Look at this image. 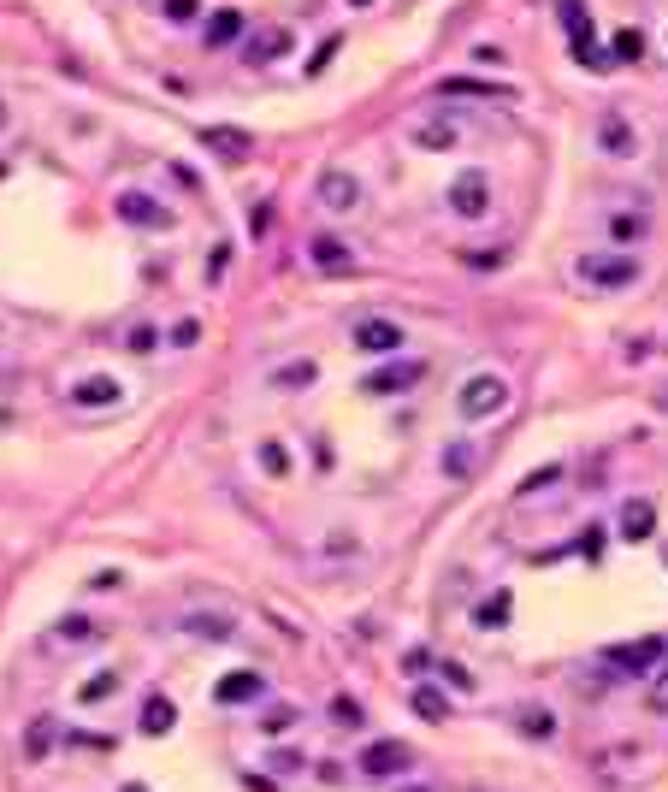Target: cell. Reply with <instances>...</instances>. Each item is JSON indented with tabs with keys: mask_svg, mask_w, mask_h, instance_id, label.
I'll return each instance as SVG.
<instances>
[{
	"mask_svg": "<svg viewBox=\"0 0 668 792\" xmlns=\"http://www.w3.org/2000/svg\"><path fill=\"white\" fill-rule=\"evenodd\" d=\"M509 408V379L503 373H468L456 391V414L462 420H497Z\"/></svg>",
	"mask_w": 668,
	"mask_h": 792,
	"instance_id": "6da1fadb",
	"label": "cell"
},
{
	"mask_svg": "<svg viewBox=\"0 0 668 792\" xmlns=\"http://www.w3.org/2000/svg\"><path fill=\"white\" fill-rule=\"evenodd\" d=\"M426 379V361H414V355H391L385 367H373L367 379H361V396H402L414 391Z\"/></svg>",
	"mask_w": 668,
	"mask_h": 792,
	"instance_id": "7a4b0ae2",
	"label": "cell"
},
{
	"mask_svg": "<svg viewBox=\"0 0 668 792\" xmlns=\"http://www.w3.org/2000/svg\"><path fill=\"white\" fill-rule=\"evenodd\" d=\"M580 278L592 290H627L639 284V255H580Z\"/></svg>",
	"mask_w": 668,
	"mask_h": 792,
	"instance_id": "3957f363",
	"label": "cell"
},
{
	"mask_svg": "<svg viewBox=\"0 0 668 792\" xmlns=\"http://www.w3.org/2000/svg\"><path fill=\"white\" fill-rule=\"evenodd\" d=\"M562 24H568V42H574V60L586 71H609L598 54V36H592V12H586V0H568L562 6Z\"/></svg>",
	"mask_w": 668,
	"mask_h": 792,
	"instance_id": "277c9868",
	"label": "cell"
},
{
	"mask_svg": "<svg viewBox=\"0 0 668 792\" xmlns=\"http://www.w3.org/2000/svg\"><path fill=\"white\" fill-rule=\"evenodd\" d=\"M402 769H414V745L408 739H373L367 751H361V775H402Z\"/></svg>",
	"mask_w": 668,
	"mask_h": 792,
	"instance_id": "5b68a950",
	"label": "cell"
},
{
	"mask_svg": "<svg viewBox=\"0 0 668 792\" xmlns=\"http://www.w3.org/2000/svg\"><path fill=\"white\" fill-rule=\"evenodd\" d=\"M314 190H320V207H332V213H355L361 207V178L343 172V166H326Z\"/></svg>",
	"mask_w": 668,
	"mask_h": 792,
	"instance_id": "8992f818",
	"label": "cell"
},
{
	"mask_svg": "<svg viewBox=\"0 0 668 792\" xmlns=\"http://www.w3.org/2000/svg\"><path fill=\"white\" fill-rule=\"evenodd\" d=\"M603 657H609V668H621V674H645L657 657H668V639L651 633V639H639V645H609Z\"/></svg>",
	"mask_w": 668,
	"mask_h": 792,
	"instance_id": "52a82bcc",
	"label": "cell"
},
{
	"mask_svg": "<svg viewBox=\"0 0 668 792\" xmlns=\"http://www.w3.org/2000/svg\"><path fill=\"white\" fill-rule=\"evenodd\" d=\"M119 219H125V225H154V231H172V225H178L172 207H160V201L142 196V190H125V196H119Z\"/></svg>",
	"mask_w": 668,
	"mask_h": 792,
	"instance_id": "ba28073f",
	"label": "cell"
},
{
	"mask_svg": "<svg viewBox=\"0 0 668 792\" xmlns=\"http://www.w3.org/2000/svg\"><path fill=\"white\" fill-rule=\"evenodd\" d=\"M355 349H361V355H385V361H391V355L402 349V326H397V320H385V314H373V320H361V326H355Z\"/></svg>",
	"mask_w": 668,
	"mask_h": 792,
	"instance_id": "9c48e42d",
	"label": "cell"
},
{
	"mask_svg": "<svg viewBox=\"0 0 668 792\" xmlns=\"http://www.w3.org/2000/svg\"><path fill=\"white\" fill-rule=\"evenodd\" d=\"M290 42H296L290 24H261V30L243 42V66H272L278 54H290Z\"/></svg>",
	"mask_w": 668,
	"mask_h": 792,
	"instance_id": "30bf717a",
	"label": "cell"
},
{
	"mask_svg": "<svg viewBox=\"0 0 668 792\" xmlns=\"http://www.w3.org/2000/svg\"><path fill=\"white\" fill-rule=\"evenodd\" d=\"M450 213H462V219H485V213H491V184H485L479 172H462V178L450 184Z\"/></svg>",
	"mask_w": 668,
	"mask_h": 792,
	"instance_id": "8fae6325",
	"label": "cell"
},
{
	"mask_svg": "<svg viewBox=\"0 0 668 792\" xmlns=\"http://www.w3.org/2000/svg\"><path fill=\"white\" fill-rule=\"evenodd\" d=\"M213 698H219V704H261V698H267V680H261L255 668H231V674L213 686Z\"/></svg>",
	"mask_w": 668,
	"mask_h": 792,
	"instance_id": "7c38bea8",
	"label": "cell"
},
{
	"mask_svg": "<svg viewBox=\"0 0 668 792\" xmlns=\"http://www.w3.org/2000/svg\"><path fill=\"white\" fill-rule=\"evenodd\" d=\"M598 148L609 160H633V154H639V136H633V125H627L621 113H603L598 119Z\"/></svg>",
	"mask_w": 668,
	"mask_h": 792,
	"instance_id": "4fadbf2b",
	"label": "cell"
},
{
	"mask_svg": "<svg viewBox=\"0 0 668 792\" xmlns=\"http://www.w3.org/2000/svg\"><path fill=\"white\" fill-rule=\"evenodd\" d=\"M657 532V503L651 497H627L621 503V544H645Z\"/></svg>",
	"mask_w": 668,
	"mask_h": 792,
	"instance_id": "5bb4252c",
	"label": "cell"
},
{
	"mask_svg": "<svg viewBox=\"0 0 668 792\" xmlns=\"http://www.w3.org/2000/svg\"><path fill=\"white\" fill-rule=\"evenodd\" d=\"M456 142H462V125H456L450 113H438V119L414 125V148H426V154H450Z\"/></svg>",
	"mask_w": 668,
	"mask_h": 792,
	"instance_id": "9a60e30c",
	"label": "cell"
},
{
	"mask_svg": "<svg viewBox=\"0 0 668 792\" xmlns=\"http://www.w3.org/2000/svg\"><path fill=\"white\" fill-rule=\"evenodd\" d=\"M201 148H213L219 160H243V154L255 148V136H249V131H231V125H201Z\"/></svg>",
	"mask_w": 668,
	"mask_h": 792,
	"instance_id": "2e32d148",
	"label": "cell"
},
{
	"mask_svg": "<svg viewBox=\"0 0 668 792\" xmlns=\"http://www.w3.org/2000/svg\"><path fill=\"white\" fill-rule=\"evenodd\" d=\"M438 95H468V101H515L509 83H485V77H444Z\"/></svg>",
	"mask_w": 668,
	"mask_h": 792,
	"instance_id": "e0dca14e",
	"label": "cell"
},
{
	"mask_svg": "<svg viewBox=\"0 0 668 792\" xmlns=\"http://www.w3.org/2000/svg\"><path fill=\"white\" fill-rule=\"evenodd\" d=\"M125 396V385L119 379H107V373H95V379H77V391H71V402L77 408H113Z\"/></svg>",
	"mask_w": 668,
	"mask_h": 792,
	"instance_id": "ac0fdd59",
	"label": "cell"
},
{
	"mask_svg": "<svg viewBox=\"0 0 668 792\" xmlns=\"http://www.w3.org/2000/svg\"><path fill=\"white\" fill-rule=\"evenodd\" d=\"M172 722H178V704H172L166 692H148V698H142V733L160 739V733H172Z\"/></svg>",
	"mask_w": 668,
	"mask_h": 792,
	"instance_id": "d6986e66",
	"label": "cell"
},
{
	"mask_svg": "<svg viewBox=\"0 0 668 792\" xmlns=\"http://www.w3.org/2000/svg\"><path fill=\"white\" fill-rule=\"evenodd\" d=\"M509 609H515V597H509V592H491L479 609H473V627H479V633H497V627L509 621Z\"/></svg>",
	"mask_w": 668,
	"mask_h": 792,
	"instance_id": "ffe728a7",
	"label": "cell"
},
{
	"mask_svg": "<svg viewBox=\"0 0 668 792\" xmlns=\"http://www.w3.org/2000/svg\"><path fill=\"white\" fill-rule=\"evenodd\" d=\"M184 633H190V639H207V645H225L237 627H231V615H190Z\"/></svg>",
	"mask_w": 668,
	"mask_h": 792,
	"instance_id": "44dd1931",
	"label": "cell"
},
{
	"mask_svg": "<svg viewBox=\"0 0 668 792\" xmlns=\"http://www.w3.org/2000/svg\"><path fill=\"white\" fill-rule=\"evenodd\" d=\"M408 704H414V716H420V722H450V698H444L438 686H414V698H408Z\"/></svg>",
	"mask_w": 668,
	"mask_h": 792,
	"instance_id": "7402d4cb",
	"label": "cell"
},
{
	"mask_svg": "<svg viewBox=\"0 0 668 792\" xmlns=\"http://www.w3.org/2000/svg\"><path fill=\"white\" fill-rule=\"evenodd\" d=\"M255 462H261L267 479H290V450H284L278 438H261V444H255Z\"/></svg>",
	"mask_w": 668,
	"mask_h": 792,
	"instance_id": "603a6c76",
	"label": "cell"
},
{
	"mask_svg": "<svg viewBox=\"0 0 668 792\" xmlns=\"http://www.w3.org/2000/svg\"><path fill=\"white\" fill-rule=\"evenodd\" d=\"M314 373H320L314 361H290V367H272V385H278V391H308Z\"/></svg>",
	"mask_w": 668,
	"mask_h": 792,
	"instance_id": "cb8c5ba5",
	"label": "cell"
},
{
	"mask_svg": "<svg viewBox=\"0 0 668 792\" xmlns=\"http://www.w3.org/2000/svg\"><path fill=\"white\" fill-rule=\"evenodd\" d=\"M515 727H521L527 739H538V745H544V739H556V716H550L544 704H533V710H521V716H515Z\"/></svg>",
	"mask_w": 668,
	"mask_h": 792,
	"instance_id": "d4e9b609",
	"label": "cell"
},
{
	"mask_svg": "<svg viewBox=\"0 0 668 792\" xmlns=\"http://www.w3.org/2000/svg\"><path fill=\"white\" fill-rule=\"evenodd\" d=\"M308 255H314V266H320V272H349V249H343V243H332V237H314V249H308Z\"/></svg>",
	"mask_w": 668,
	"mask_h": 792,
	"instance_id": "484cf974",
	"label": "cell"
},
{
	"mask_svg": "<svg viewBox=\"0 0 668 792\" xmlns=\"http://www.w3.org/2000/svg\"><path fill=\"white\" fill-rule=\"evenodd\" d=\"M237 30H243V12H237V6H225V12H213V18H207V42H213V48H225Z\"/></svg>",
	"mask_w": 668,
	"mask_h": 792,
	"instance_id": "4316f807",
	"label": "cell"
},
{
	"mask_svg": "<svg viewBox=\"0 0 668 792\" xmlns=\"http://www.w3.org/2000/svg\"><path fill=\"white\" fill-rule=\"evenodd\" d=\"M113 692H119V674H113V668H101V674H95V680H89L77 698H83V704H107Z\"/></svg>",
	"mask_w": 668,
	"mask_h": 792,
	"instance_id": "83f0119b",
	"label": "cell"
},
{
	"mask_svg": "<svg viewBox=\"0 0 668 792\" xmlns=\"http://www.w3.org/2000/svg\"><path fill=\"white\" fill-rule=\"evenodd\" d=\"M444 473H450V479H468V473H473V444L456 438V444L444 450Z\"/></svg>",
	"mask_w": 668,
	"mask_h": 792,
	"instance_id": "f1b7e54d",
	"label": "cell"
},
{
	"mask_svg": "<svg viewBox=\"0 0 668 792\" xmlns=\"http://www.w3.org/2000/svg\"><path fill=\"white\" fill-rule=\"evenodd\" d=\"M432 668H438V674H444V680H450L456 692H473V686H479V680H473V674H468V668H462L456 657H432Z\"/></svg>",
	"mask_w": 668,
	"mask_h": 792,
	"instance_id": "f546056e",
	"label": "cell"
},
{
	"mask_svg": "<svg viewBox=\"0 0 668 792\" xmlns=\"http://www.w3.org/2000/svg\"><path fill=\"white\" fill-rule=\"evenodd\" d=\"M54 633H60V645H83V639H95V627H89L83 615H66V621H60Z\"/></svg>",
	"mask_w": 668,
	"mask_h": 792,
	"instance_id": "4dcf8cb0",
	"label": "cell"
},
{
	"mask_svg": "<svg viewBox=\"0 0 668 792\" xmlns=\"http://www.w3.org/2000/svg\"><path fill=\"white\" fill-rule=\"evenodd\" d=\"M48 733H54V722H48V716H42V722H30V733H24V751H30V757H42V751H48Z\"/></svg>",
	"mask_w": 668,
	"mask_h": 792,
	"instance_id": "1f68e13d",
	"label": "cell"
},
{
	"mask_svg": "<svg viewBox=\"0 0 668 792\" xmlns=\"http://www.w3.org/2000/svg\"><path fill=\"white\" fill-rule=\"evenodd\" d=\"M556 479H562V462L538 467V473H527V479H521V497H527V491H544V485H556Z\"/></svg>",
	"mask_w": 668,
	"mask_h": 792,
	"instance_id": "d6a6232c",
	"label": "cell"
},
{
	"mask_svg": "<svg viewBox=\"0 0 668 792\" xmlns=\"http://www.w3.org/2000/svg\"><path fill=\"white\" fill-rule=\"evenodd\" d=\"M609 231H615L621 243H633V237H645V219H633V213L621 219V213H615V219H609Z\"/></svg>",
	"mask_w": 668,
	"mask_h": 792,
	"instance_id": "836d02e7",
	"label": "cell"
},
{
	"mask_svg": "<svg viewBox=\"0 0 668 792\" xmlns=\"http://www.w3.org/2000/svg\"><path fill=\"white\" fill-rule=\"evenodd\" d=\"M639 48H645L639 30H621V36H615V60H639Z\"/></svg>",
	"mask_w": 668,
	"mask_h": 792,
	"instance_id": "e575fe53",
	"label": "cell"
},
{
	"mask_svg": "<svg viewBox=\"0 0 668 792\" xmlns=\"http://www.w3.org/2000/svg\"><path fill=\"white\" fill-rule=\"evenodd\" d=\"M148 349H160V331H154V326H136V331H131V355H148Z\"/></svg>",
	"mask_w": 668,
	"mask_h": 792,
	"instance_id": "d590c367",
	"label": "cell"
},
{
	"mask_svg": "<svg viewBox=\"0 0 668 792\" xmlns=\"http://www.w3.org/2000/svg\"><path fill=\"white\" fill-rule=\"evenodd\" d=\"M196 12H201L196 0H166V18H172V24H190Z\"/></svg>",
	"mask_w": 668,
	"mask_h": 792,
	"instance_id": "8d00e7d4",
	"label": "cell"
},
{
	"mask_svg": "<svg viewBox=\"0 0 668 792\" xmlns=\"http://www.w3.org/2000/svg\"><path fill=\"white\" fill-rule=\"evenodd\" d=\"M119 586H125V574H119V568H107V574H95V580H89V592H119Z\"/></svg>",
	"mask_w": 668,
	"mask_h": 792,
	"instance_id": "74e56055",
	"label": "cell"
},
{
	"mask_svg": "<svg viewBox=\"0 0 668 792\" xmlns=\"http://www.w3.org/2000/svg\"><path fill=\"white\" fill-rule=\"evenodd\" d=\"M580 556H586V562H598V556H603V532H598V527L580 538Z\"/></svg>",
	"mask_w": 668,
	"mask_h": 792,
	"instance_id": "f35d334b",
	"label": "cell"
},
{
	"mask_svg": "<svg viewBox=\"0 0 668 792\" xmlns=\"http://www.w3.org/2000/svg\"><path fill=\"white\" fill-rule=\"evenodd\" d=\"M651 710L668 716V674H657V686H651Z\"/></svg>",
	"mask_w": 668,
	"mask_h": 792,
	"instance_id": "ab89813d",
	"label": "cell"
},
{
	"mask_svg": "<svg viewBox=\"0 0 668 792\" xmlns=\"http://www.w3.org/2000/svg\"><path fill=\"white\" fill-rule=\"evenodd\" d=\"M284 727H296V704H290V710H272V716H267V733H284Z\"/></svg>",
	"mask_w": 668,
	"mask_h": 792,
	"instance_id": "60d3db41",
	"label": "cell"
},
{
	"mask_svg": "<svg viewBox=\"0 0 668 792\" xmlns=\"http://www.w3.org/2000/svg\"><path fill=\"white\" fill-rule=\"evenodd\" d=\"M196 337H201L196 320H178V326H172V343H196Z\"/></svg>",
	"mask_w": 668,
	"mask_h": 792,
	"instance_id": "b9f144b4",
	"label": "cell"
},
{
	"mask_svg": "<svg viewBox=\"0 0 668 792\" xmlns=\"http://www.w3.org/2000/svg\"><path fill=\"white\" fill-rule=\"evenodd\" d=\"M6 119H12V113H6V101H0V131H6Z\"/></svg>",
	"mask_w": 668,
	"mask_h": 792,
	"instance_id": "7bdbcfd3",
	"label": "cell"
},
{
	"mask_svg": "<svg viewBox=\"0 0 668 792\" xmlns=\"http://www.w3.org/2000/svg\"><path fill=\"white\" fill-rule=\"evenodd\" d=\"M119 792H148V787H142V781H131V787H119Z\"/></svg>",
	"mask_w": 668,
	"mask_h": 792,
	"instance_id": "ee69618b",
	"label": "cell"
},
{
	"mask_svg": "<svg viewBox=\"0 0 668 792\" xmlns=\"http://www.w3.org/2000/svg\"><path fill=\"white\" fill-rule=\"evenodd\" d=\"M397 792H432V787H397Z\"/></svg>",
	"mask_w": 668,
	"mask_h": 792,
	"instance_id": "f6af8a7d",
	"label": "cell"
},
{
	"mask_svg": "<svg viewBox=\"0 0 668 792\" xmlns=\"http://www.w3.org/2000/svg\"><path fill=\"white\" fill-rule=\"evenodd\" d=\"M349 6H373V0H349Z\"/></svg>",
	"mask_w": 668,
	"mask_h": 792,
	"instance_id": "bcb514c9",
	"label": "cell"
}]
</instances>
